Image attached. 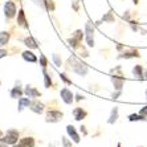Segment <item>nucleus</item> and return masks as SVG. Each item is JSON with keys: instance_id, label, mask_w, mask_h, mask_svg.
I'll return each mask as SVG.
<instances>
[{"instance_id": "33", "label": "nucleus", "mask_w": 147, "mask_h": 147, "mask_svg": "<svg viewBox=\"0 0 147 147\" xmlns=\"http://www.w3.org/2000/svg\"><path fill=\"white\" fill-rule=\"evenodd\" d=\"M13 147H27V146H24V144H23V143H20V144H15Z\"/></svg>"}, {"instance_id": "17", "label": "nucleus", "mask_w": 147, "mask_h": 147, "mask_svg": "<svg viewBox=\"0 0 147 147\" xmlns=\"http://www.w3.org/2000/svg\"><path fill=\"white\" fill-rule=\"evenodd\" d=\"M133 73H134V76L137 77V78H139V80H143L144 78V74H143V68L140 65H135L134 66V69H133Z\"/></svg>"}, {"instance_id": "16", "label": "nucleus", "mask_w": 147, "mask_h": 147, "mask_svg": "<svg viewBox=\"0 0 147 147\" xmlns=\"http://www.w3.org/2000/svg\"><path fill=\"white\" fill-rule=\"evenodd\" d=\"M24 42H25V45H27L28 48H31V49H36V48H38V44H37V41L34 40L32 36H29V37H27L24 40Z\"/></svg>"}, {"instance_id": "4", "label": "nucleus", "mask_w": 147, "mask_h": 147, "mask_svg": "<svg viewBox=\"0 0 147 147\" xmlns=\"http://www.w3.org/2000/svg\"><path fill=\"white\" fill-rule=\"evenodd\" d=\"M4 13L8 19H12V17L16 15V5H15L13 1H7L5 5H4Z\"/></svg>"}, {"instance_id": "30", "label": "nucleus", "mask_w": 147, "mask_h": 147, "mask_svg": "<svg viewBox=\"0 0 147 147\" xmlns=\"http://www.w3.org/2000/svg\"><path fill=\"white\" fill-rule=\"evenodd\" d=\"M60 78H61L64 82H66V84H70V80L66 78V74H64V73H61V74H60Z\"/></svg>"}, {"instance_id": "35", "label": "nucleus", "mask_w": 147, "mask_h": 147, "mask_svg": "<svg viewBox=\"0 0 147 147\" xmlns=\"http://www.w3.org/2000/svg\"><path fill=\"white\" fill-rule=\"evenodd\" d=\"M144 78L147 80V70H146V73H144Z\"/></svg>"}, {"instance_id": "12", "label": "nucleus", "mask_w": 147, "mask_h": 147, "mask_svg": "<svg viewBox=\"0 0 147 147\" xmlns=\"http://www.w3.org/2000/svg\"><path fill=\"white\" fill-rule=\"evenodd\" d=\"M66 130H68L69 137H72V139L74 140L76 143H78V142H80V137H78V134H77V131H76L74 127H73L72 125H69V126L66 127Z\"/></svg>"}, {"instance_id": "19", "label": "nucleus", "mask_w": 147, "mask_h": 147, "mask_svg": "<svg viewBox=\"0 0 147 147\" xmlns=\"http://www.w3.org/2000/svg\"><path fill=\"white\" fill-rule=\"evenodd\" d=\"M139 52L137 49H131L130 52H126V53H123V55L119 56V58H130V57H139Z\"/></svg>"}, {"instance_id": "29", "label": "nucleus", "mask_w": 147, "mask_h": 147, "mask_svg": "<svg viewBox=\"0 0 147 147\" xmlns=\"http://www.w3.org/2000/svg\"><path fill=\"white\" fill-rule=\"evenodd\" d=\"M62 143H64V146L65 147H72V143L69 142L68 138H62Z\"/></svg>"}, {"instance_id": "24", "label": "nucleus", "mask_w": 147, "mask_h": 147, "mask_svg": "<svg viewBox=\"0 0 147 147\" xmlns=\"http://www.w3.org/2000/svg\"><path fill=\"white\" fill-rule=\"evenodd\" d=\"M129 119L131 122H134V121H147V117H143L140 114H131V115H129Z\"/></svg>"}, {"instance_id": "37", "label": "nucleus", "mask_w": 147, "mask_h": 147, "mask_svg": "<svg viewBox=\"0 0 147 147\" xmlns=\"http://www.w3.org/2000/svg\"><path fill=\"white\" fill-rule=\"evenodd\" d=\"M146 98H147V90H146Z\"/></svg>"}, {"instance_id": "15", "label": "nucleus", "mask_w": 147, "mask_h": 147, "mask_svg": "<svg viewBox=\"0 0 147 147\" xmlns=\"http://www.w3.org/2000/svg\"><path fill=\"white\" fill-rule=\"evenodd\" d=\"M23 58H24L25 61H29V62H36V61H37V57H36V56H34L31 51L23 52Z\"/></svg>"}, {"instance_id": "7", "label": "nucleus", "mask_w": 147, "mask_h": 147, "mask_svg": "<svg viewBox=\"0 0 147 147\" xmlns=\"http://www.w3.org/2000/svg\"><path fill=\"white\" fill-rule=\"evenodd\" d=\"M61 98L64 99V102L68 103V105H70V103L73 102V93L70 92L69 89H66V88H64V89L61 90Z\"/></svg>"}, {"instance_id": "1", "label": "nucleus", "mask_w": 147, "mask_h": 147, "mask_svg": "<svg viewBox=\"0 0 147 147\" xmlns=\"http://www.w3.org/2000/svg\"><path fill=\"white\" fill-rule=\"evenodd\" d=\"M68 64L70 65V68H72L77 74H80V76H86L88 74V70H89L88 66H86L85 64H82L80 60H77L74 56H73V57H69Z\"/></svg>"}, {"instance_id": "18", "label": "nucleus", "mask_w": 147, "mask_h": 147, "mask_svg": "<svg viewBox=\"0 0 147 147\" xmlns=\"http://www.w3.org/2000/svg\"><path fill=\"white\" fill-rule=\"evenodd\" d=\"M21 96H23V89L20 86H15L13 89L11 90V97L12 98H21Z\"/></svg>"}, {"instance_id": "26", "label": "nucleus", "mask_w": 147, "mask_h": 147, "mask_svg": "<svg viewBox=\"0 0 147 147\" xmlns=\"http://www.w3.org/2000/svg\"><path fill=\"white\" fill-rule=\"evenodd\" d=\"M102 21H107V23H113V21H114V16H113V13H111V12H107V13L102 17Z\"/></svg>"}, {"instance_id": "5", "label": "nucleus", "mask_w": 147, "mask_h": 147, "mask_svg": "<svg viewBox=\"0 0 147 147\" xmlns=\"http://www.w3.org/2000/svg\"><path fill=\"white\" fill-rule=\"evenodd\" d=\"M62 113L57 111V110H51L47 113V122H58L62 119Z\"/></svg>"}, {"instance_id": "21", "label": "nucleus", "mask_w": 147, "mask_h": 147, "mask_svg": "<svg viewBox=\"0 0 147 147\" xmlns=\"http://www.w3.org/2000/svg\"><path fill=\"white\" fill-rule=\"evenodd\" d=\"M29 105H31V101L28 98H23V97H21V98H19V106H17V109H19V111H21L23 107L29 106Z\"/></svg>"}, {"instance_id": "22", "label": "nucleus", "mask_w": 147, "mask_h": 147, "mask_svg": "<svg viewBox=\"0 0 147 147\" xmlns=\"http://www.w3.org/2000/svg\"><path fill=\"white\" fill-rule=\"evenodd\" d=\"M42 73H44V84H45V88H51L52 86V78L51 76L48 74V72H47V69L44 68V70H42Z\"/></svg>"}, {"instance_id": "25", "label": "nucleus", "mask_w": 147, "mask_h": 147, "mask_svg": "<svg viewBox=\"0 0 147 147\" xmlns=\"http://www.w3.org/2000/svg\"><path fill=\"white\" fill-rule=\"evenodd\" d=\"M118 118V107H114L113 111H111V115H110V119H109V123H114Z\"/></svg>"}, {"instance_id": "14", "label": "nucleus", "mask_w": 147, "mask_h": 147, "mask_svg": "<svg viewBox=\"0 0 147 147\" xmlns=\"http://www.w3.org/2000/svg\"><path fill=\"white\" fill-rule=\"evenodd\" d=\"M24 93L27 94L28 97H40V96H41L38 90H36L34 88H32V86H29V85H28L27 88H25Z\"/></svg>"}, {"instance_id": "31", "label": "nucleus", "mask_w": 147, "mask_h": 147, "mask_svg": "<svg viewBox=\"0 0 147 147\" xmlns=\"http://www.w3.org/2000/svg\"><path fill=\"white\" fill-rule=\"evenodd\" d=\"M139 114H140V115H143V117H147V106H144L143 109L140 110Z\"/></svg>"}, {"instance_id": "9", "label": "nucleus", "mask_w": 147, "mask_h": 147, "mask_svg": "<svg viewBox=\"0 0 147 147\" xmlns=\"http://www.w3.org/2000/svg\"><path fill=\"white\" fill-rule=\"evenodd\" d=\"M34 1H36V4L41 5V7H44L47 11H53L55 9V4H53L52 0H34Z\"/></svg>"}, {"instance_id": "23", "label": "nucleus", "mask_w": 147, "mask_h": 147, "mask_svg": "<svg viewBox=\"0 0 147 147\" xmlns=\"http://www.w3.org/2000/svg\"><path fill=\"white\" fill-rule=\"evenodd\" d=\"M20 143H23L24 146H27V147H33L34 146V140H33V138L27 137V138H23Z\"/></svg>"}, {"instance_id": "38", "label": "nucleus", "mask_w": 147, "mask_h": 147, "mask_svg": "<svg viewBox=\"0 0 147 147\" xmlns=\"http://www.w3.org/2000/svg\"><path fill=\"white\" fill-rule=\"evenodd\" d=\"M117 147H121V144H118V146H117Z\"/></svg>"}, {"instance_id": "2", "label": "nucleus", "mask_w": 147, "mask_h": 147, "mask_svg": "<svg viewBox=\"0 0 147 147\" xmlns=\"http://www.w3.org/2000/svg\"><path fill=\"white\" fill-rule=\"evenodd\" d=\"M17 139H19V131L16 130H9L7 133V135L1 139V142L5 144H16Z\"/></svg>"}, {"instance_id": "10", "label": "nucleus", "mask_w": 147, "mask_h": 147, "mask_svg": "<svg viewBox=\"0 0 147 147\" xmlns=\"http://www.w3.org/2000/svg\"><path fill=\"white\" fill-rule=\"evenodd\" d=\"M86 111L82 107H77V109H74L73 110V115H74V119H77V121H81V119H84L86 117Z\"/></svg>"}, {"instance_id": "3", "label": "nucleus", "mask_w": 147, "mask_h": 147, "mask_svg": "<svg viewBox=\"0 0 147 147\" xmlns=\"http://www.w3.org/2000/svg\"><path fill=\"white\" fill-rule=\"evenodd\" d=\"M85 33H86V41L89 47H94V27L90 23H86L85 25Z\"/></svg>"}, {"instance_id": "11", "label": "nucleus", "mask_w": 147, "mask_h": 147, "mask_svg": "<svg viewBox=\"0 0 147 147\" xmlns=\"http://www.w3.org/2000/svg\"><path fill=\"white\" fill-rule=\"evenodd\" d=\"M111 81H113V85L114 88H115L117 90H121L123 86V82H125V80L122 78V77H118V76H113L111 77Z\"/></svg>"}, {"instance_id": "34", "label": "nucleus", "mask_w": 147, "mask_h": 147, "mask_svg": "<svg viewBox=\"0 0 147 147\" xmlns=\"http://www.w3.org/2000/svg\"><path fill=\"white\" fill-rule=\"evenodd\" d=\"M77 99H78V101H81V99H84V97H82L81 94H78V96H77Z\"/></svg>"}, {"instance_id": "32", "label": "nucleus", "mask_w": 147, "mask_h": 147, "mask_svg": "<svg viewBox=\"0 0 147 147\" xmlns=\"http://www.w3.org/2000/svg\"><path fill=\"white\" fill-rule=\"evenodd\" d=\"M7 53H8V52L5 51V49H0V58L5 57V56H7Z\"/></svg>"}, {"instance_id": "20", "label": "nucleus", "mask_w": 147, "mask_h": 147, "mask_svg": "<svg viewBox=\"0 0 147 147\" xmlns=\"http://www.w3.org/2000/svg\"><path fill=\"white\" fill-rule=\"evenodd\" d=\"M9 41V33L8 32H0V47L5 45Z\"/></svg>"}, {"instance_id": "36", "label": "nucleus", "mask_w": 147, "mask_h": 147, "mask_svg": "<svg viewBox=\"0 0 147 147\" xmlns=\"http://www.w3.org/2000/svg\"><path fill=\"white\" fill-rule=\"evenodd\" d=\"M134 3H135V4H138V0H134Z\"/></svg>"}, {"instance_id": "8", "label": "nucleus", "mask_w": 147, "mask_h": 147, "mask_svg": "<svg viewBox=\"0 0 147 147\" xmlns=\"http://www.w3.org/2000/svg\"><path fill=\"white\" fill-rule=\"evenodd\" d=\"M31 110L33 113H37V114H41L44 111V103H41L40 101H32L31 102Z\"/></svg>"}, {"instance_id": "39", "label": "nucleus", "mask_w": 147, "mask_h": 147, "mask_svg": "<svg viewBox=\"0 0 147 147\" xmlns=\"http://www.w3.org/2000/svg\"><path fill=\"white\" fill-rule=\"evenodd\" d=\"M0 135H1V131H0Z\"/></svg>"}, {"instance_id": "28", "label": "nucleus", "mask_w": 147, "mask_h": 147, "mask_svg": "<svg viewBox=\"0 0 147 147\" xmlns=\"http://www.w3.org/2000/svg\"><path fill=\"white\" fill-rule=\"evenodd\" d=\"M40 62H41V66L45 68V66L48 65V60L45 58V56H40Z\"/></svg>"}, {"instance_id": "27", "label": "nucleus", "mask_w": 147, "mask_h": 147, "mask_svg": "<svg viewBox=\"0 0 147 147\" xmlns=\"http://www.w3.org/2000/svg\"><path fill=\"white\" fill-rule=\"evenodd\" d=\"M52 58H53V61H55L56 65H57V66H61V58L58 57L57 55H53V56H52Z\"/></svg>"}, {"instance_id": "13", "label": "nucleus", "mask_w": 147, "mask_h": 147, "mask_svg": "<svg viewBox=\"0 0 147 147\" xmlns=\"http://www.w3.org/2000/svg\"><path fill=\"white\" fill-rule=\"evenodd\" d=\"M17 24L21 25V27H25L28 28V24H27V19H25V15H24V11L20 9L19 11V16H17Z\"/></svg>"}, {"instance_id": "6", "label": "nucleus", "mask_w": 147, "mask_h": 147, "mask_svg": "<svg viewBox=\"0 0 147 147\" xmlns=\"http://www.w3.org/2000/svg\"><path fill=\"white\" fill-rule=\"evenodd\" d=\"M81 41H82V31H76L74 33H73L72 38H69V40H68V42L70 44V47L77 48Z\"/></svg>"}]
</instances>
